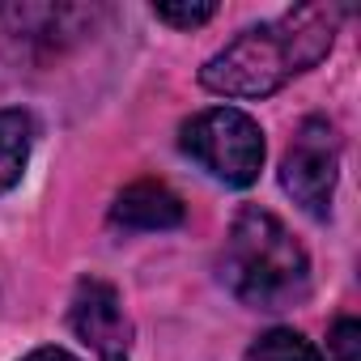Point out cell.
Returning a JSON list of instances; mask_svg holds the SVG:
<instances>
[{
    "label": "cell",
    "mask_w": 361,
    "mask_h": 361,
    "mask_svg": "<svg viewBox=\"0 0 361 361\" xmlns=\"http://www.w3.org/2000/svg\"><path fill=\"white\" fill-rule=\"evenodd\" d=\"M247 361H323V357H319V348H314L306 336H298L293 327H272V331H264V336L247 348Z\"/></svg>",
    "instance_id": "obj_8"
},
{
    "label": "cell",
    "mask_w": 361,
    "mask_h": 361,
    "mask_svg": "<svg viewBox=\"0 0 361 361\" xmlns=\"http://www.w3.org/2000/svg\"><path fill=\"white\" fill-rule=\"evenodd\" d=\"M68 323L94 348L98 361H128V353H132V323L123 314V302H119L115 285H106L98 276H85L77 285V293H73Z\"/></svg>",
    "instance_id": "obj_5"
},
{
    "label": "cell",
    "mask_w": 361,
    "mask_h": 361,
    "mask_svg": "<svg viewBox=\"0 0 361 361\" xmlns=\"http://www.w3.org/2000/svg\"><path fill=\"white\" fill-rule=\"evenodd\" d=\"M153 13H157V22H170L178 30H192V26H204L217 13V5H209V0H200V5H188V0H166V5H153Z\"/></svg>",
    "instance_id": "obj_9"
},
{
    "label": "cell",
    "mask_w": 361,
    "mask_h": 361,
    "mask_svg": "<svg viewBox=\"0 0 361 361\" xmlns=\"http://www.w3.org/2000/svg\"><path fill=\"white\" fill-rule=\"evenodd\" d=\"M336 9L331 5H298L281 13L276 22L243 30L226 51H217L204 68L200 81L213 94L226 98H264L276 94L289 77L314 68L336 39Z\"/></svg>",
    "instance_id": "obj_1"
},
{
    "label": "cell",
    "mask_w": 361,
    "mask_h": 361,
    "mask_svg": "<svg viewBox=\"0 0 361 361\" xmlns=\"http://www.w3.org/2000/svg\"><path fill=\"white\" fill-rule=\"evenodd\" d=\"M111 221L123 230H174L183 226V200L161 183H132L115 196L111 204Z\"/></svg>",
    "instance_id": "obj_6"
},
{
    "label": "cell",
    "mask_w": 361,
    "mask_h": 361,
    "mask_svg": "<svg viewBox=\"0 0 361 361\" xmlns=\"http://www.w3.org/2000/svg\"><path fill=\"white\" fill-rule=\"evenodd\" d=\"M331 353H336V361H361V323L357 319H336Z\"/></svg>",
    "instance_id": "obj_10"
},
{
    "label": "cell",
    "mask_w": 361,
    "mask_h": 361,
    "mask_svg": "<svg viewBox=\"0 0 361 361\" xmlns=\"http://www.w3.org/2000/svg\"><path fill=\"white\" fill-rule=\"evenodd\" d=\"M30 145H35V119L26 111H0V192H9L22 178Z\"/></svg>",
    "instance_id": "obj_7"
},
{
    "label": "cell",
    "mask_w": 361,
    "mask_h": 361,
    "mask_svg": "<svg viewBox=\"0 0 361 361\" xmlns=\"http://www.w3.org/2000/svg\"><path fill=\"white\" fill-rule=\"evenodd\" d=\"M22 361H77V357L64 353V348H35V353H26Z\"/></svg>",
    "instance_id": "obj_11"
},
{
    "label": "cell",
    "mask_w": 361,
    "mask_h": 361,
    "mask_svg": "<svg viewBox=\"0 0 361 361\" xmlns=\"http://www.w3.org/2000/svg\"><path fill=\"white\" fill-rule=\"evenodd\" d=\"M178 145L226 188H251L264 166V132L247 111H234V106H213L192 115L183 123Z\"/></svg>",
    "instance_id": "obj_3"
},
{
    "label": "cell",
    "mask_w": 361,
    "mask_h": 361,
    "mask_svg": "<svg viewBox=\"0 0 361 361\" xmlns=\"http://www.w3.org/2000/svg\"><path fill=\"white\" fill-rule=\"evenodd\" d=\"M221 281L255 310H285L310 293V259L281 217L243 209L221 251Z\"/></svg>",
    "instance_id": "obj_2"
},
{
    "label": "cell",
    "mask_w": 361,
    "mask_h": 361,
    "mask_svg": "<svg viewBox=\"0 0 361 361\" xmlns=\"http://www.w3.org/2000/svg\"><path fill=\"white\" fill-rule=\"evenodd\" d=\"M336 174H340V136L327 119H306L281 161V188L293 196V204H302L310 217H327L331 213V196H336Z\"/></svg>",
    "instance_id": "obj_4"
}]
</instances>
